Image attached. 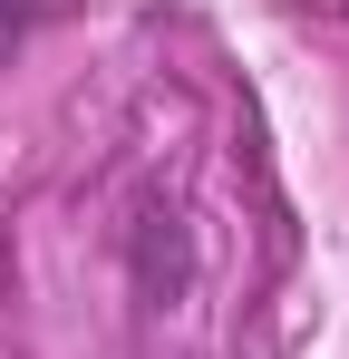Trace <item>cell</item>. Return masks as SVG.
Returning a JSON list of instances; mask_svg holds the SVG:
<instances>
[{
    "instance_id": "obj_1",
    "label": "cell",
    "mask_w": 349,
    "mask_h": 359,
    "mask_svg": "<svg viewBox=\"0 0 349 359\" xmlns=\"http://www.w3.org/2000/svg\"><path fill=\"white\" fill-rule=\"evenodd\" d=\"M136 272H146L156 301H174L184 282H194V252H184V224H174V214H146V233H136Z\"/></svg>"
}]
</instances>
